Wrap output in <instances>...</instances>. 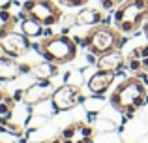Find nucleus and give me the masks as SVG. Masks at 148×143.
I'll use <instances>...</instances> for the list:
<instances>
[{
  "label": "nucleus",
  "mask_w": 148,
  "mask_h": 143,
  "mask_svg": "<svg viewBox=\"0 0 148 143\" xmlns=\"http://www.w3.org/2000/svg\"><path fill=\"white\" fill-rule=\"evenodd\" d=\"M126 41L127 38L122 36V32L116 26H109V25H103V23L92 26L84 36L86 49L96 57H101L109 51H114V49H122V45Z\"/></svg>",
  "instance_id": "nucleus-2"
},
{
  "label": "nucleus",
  "mask_w": 148,
  "mask_h": 143,
  "mask_svg": "<svg viewBox=\"0 0 148 143\" xmlns=\"http://www.w3.org/2000/svg\"><path fill=\"white\" fill-rule=\"evenodd\" d=\"M23 32H25L28 38L41 36V32H43V25H40L38 21H34V19H30V17H25V21H23Z\"/></svg>",
  "instance_id": "nucleus-18"
},
{
  "label": "nucleus",
  "mask_w": 148,
  "mask_h": 143,
  "mask_svg": "<svg viewBox=\"0 0 148 143\" xmlns=\"http://www.w3.org/2000/svg\"><path fill=\"white\" fill-rule=\"evenodd\" d=\"M114 77H116V73H112V72L98 70L94 75L90 77V79L86 81V87H88V90H90L92 94L101 96V94H105V92L111 88V85H112V81H114Z\"/></svg>",
  "instance_id": "nucleus-12"
},
{
  "label": "nucleus",
  "mask_w": 148,
  "mask_h": 143,
  "mask_svg": "<svg viewBox=\"0 0 148 143\" xmlns=\"http://www.w3.org/2000/svg\"><path fill=\"white\" fill-rule=\"evenodd\" d=\"M109 102H111V106L118 113L126 115V117H131V115H135L148 102L146 85L141 81L139 75L126 77L112 90V94L109 96Z\"/></svg>",
  "instance_id": "nucleus-1"
},
{
  "label": "nucleus",
  "mask_w": 148,
  "mask_h": 143,
  "mask_svg": "<svg viewBox=\"0 0 148 143\" xmlns=\"http://www.w3.org/2000/svg\"><path fill=\"white\" fill-rule=\"evenodd\" d=\"M23 73H30V66L19 64L13 57H0V81H13Z\"/></svg>",
  "instance_id": "nucleus-11"
},
{
  "label": "nucleus",
  "mask_w": 148,
  "mask_h": 143,
  "mask_svg": "<svg viewBox=\"0 0 148 143\" xmlns=\"http://www.w3.org/2000/svg\"><path fill=\"white\" fill-rule=\"evenodd\" d=\"M0 126H4V128H6V130H10V132L11 134H15V136H17V137H21L23 136V128H21V126H19V124H11V122H0Z\"/></svg>",
  "instance_id": "nucleus-19"
},
{
  "label": "nucleus",
  "mask_w": 148,
  "mask_h": 143,
  "mask_svg": "<svg viewBox=\"0 0 148 143\" xmlns=\"http://www.w3.org/2000/svg\"><path fill=\"white\" fill-rule=\"evenodd\" d=\"M148 21V0H126L114 11V25L122 34H135Z\"/></svg>",
  "instance_id": "nucleus-4"
},
{
  "label": "nucleus",
  "mask_w": 148,
  "mask_h": 143,
  "mask_svg": "<svg viewBox=\"0 0 148 143\" xmlns=\"http://www.w3.org/2000/svg\"><path fill=\"white\" fill-rule=\"evenodd\" d=\"M53 92H54V85H53L51 79L36 81L34 85H30V87L25 90V104L26 106H36V104L51 98Z\"/></svg>",
  "instance_id": "nucleus-9"
},
{
  "label": "nucleus",
  "mask_w": 148,
  "mask_h": 143,
  "mask_svg": "<svg viewBox=\"0 0 148 143\" xmlns=\"http://www.w3.org/2000/svg\"><path fill=\"white\" fill-rule=\"evenodd\" d=\"M15 102H17L15 96L10 94V92H6V96L0 100V122H6L11 119L13 109H15Z\"/></svg>",
  "instance_id": "nucleus-17"
},
{
  "label": "nucleus",
  "mask_w": 148,
  "mask_h": 143,
  "mask_svg": "<svg viewBox=\"0 0 148 143\" xmlns=\"http://www.w3.org/2000/svg\"><path fill=\"white\" fill-rule=\"evenodd\" d=\"M38 51L43 57L45 60L53 64H68L71 60L77 59V53H79V47H77L75 40H71L69 36H64V34H51V36L43 38L38 45Z\"/></svg>",
  "instance_id": "nucleus-3"
},
{
  "label": "nucleus",
  "mask_w": 148,
  "mask_h": 143,
  "mask_svg": "<svg viewBox=\"0 0 148 143\" xmlns=\"http://www.w3.org/2000/svg\"><path fill=\"white\" fill-rule=\"evenodd\" d=\"M0 57H6V51H4V47H2V44H0Z\"/></svg>",
  "instance_id": "nucleus-23"
},
{
  "label": "nucleus",
  "mask_w": 148,
  "mask_h": 143,
  "mask_svg": "<svg viewBox=\"0 0 148 143\" xmlns=\"http://www.w3.org/2000/svg\"><path fill=\"white\" fill-rule=\"evenodd\" d=\"M56 73H58V68L54 66L53 62H49V60H45V62H41V64H36V66H30V75L36 77L38 81L51 79V77H54Z\"/></svg>",
  "instance_id": "nucleus-15"
},
{
  "label": "nucleus",
  "mask_w": 148,
  "mask_h": 143,
  "mask_svg": "<svg viewBox=\"0 0 148 143\" xmlns=\"http://www.w3.org/2000/svg\"><path fill=\"white\" fill-rule=\"evenodd\" d=\"M99 2H101V8H103V10H112V8L124 4L126 0H99Z\"/></svg>",
  "instance_id": "nucleus-21"
},
{
  "label": "nucleus",
  "mask_w": 148,
  "mask_h": 143,
  "mask_svg": "<svg viewBox=\"0 0 148 143\" xmlns=\"http://www.w3.org/2000/svg\"><path fill=\"white\" fill-rule=\"evenodd\" d=\"M23 19L30 17L43 26H54L62 19V10L54 0H25L21 11Z\"/></svg>",
  "instance_id": "nucleus-5"
},
{
  "label": "nucleus",
  "mask_w": 148,
  "mask_h": 143,
  "mask_svg": "<svg viewBox=\"0 0 148 143\" xmlns=\"http://www.w3.org/2000/svg\"><path fill=\"white\" fill-rule=\"evenodd\" d=\"M17 23H19L17 15H13L10 10H2V8H0V38L8 36L10 32H13Z\"/></svg>",
  "instance_id": "nucleus-16"
},
{
  "label": "nucleus",
  "mask_w": 148,
  "mask_h": 143,
  "mask_svg": "<svg viewBox=\"0 0 148 143\" xmlns=\"http://www.w3.org/2000/svg\"><path fill=\"white\" fill-rule=\"evenodd\" d=\"M124 66H126V57L120 53V49L105 53V55H101L99 60H98V70H103V72L118 73Z\"/></svg>",
  "instance_id": "nucleus-13"
},
{
  "label": "nucleus",
  "mask_w": 148,
  "mask_h": 143,
  "mask_svg": "<svg viewBox=\"0 0 148 143\" xmlns=\"http://www.w3.org/2000/svg\"><path fill=\"white\" fill-rule=\"evenodd\" d=\"M145 32H146V40H148V21H146V26H145Z\"/></svg>",
  "instance_id": "nucleus-24"
},
{
  "label": "nucleus",
  "mask_w": 148,
  "mask_h": 143,
  "mask_svg": "<svg viewBox=\"0 0 148 143\" xmlns=\"http://www.w3.org/2000/svg\"><path fill=\"white\" fill-rule=\"evenodd\" d=\"M13 6V0H0V8L2 10H10Z\"/></svg>",
  "instance_id": "nucleus-22"
},
{
  "label": "nucleus",
  "mask_w": 148,
  "mask_h": 143,
  "mask_svg": "<svg viewBox=\"0 0 148 143\" xmlns=\"http://www.w3.org/2000/svg\"><path fill=\"white\" fill-rule=\"evenodd\" d=\"M126 66L139 77L148 73V45H137L131 49L126 57Z\"/></svg>",
  "instance_id": "nucleus-10"
},
{
  "label": "nucleus",
  "mask_w": 148,
  "mask_h": 143,
  "mask_svg": "<svg viewBox=\"0 0 148 143\" xmlns=\"http://www.w3.org/2000/svg\"><path fill=\"white\" fill-rule=\"evenodd\" d=\"M51 102H53L54 111H58V113L60 111H69L84 102V94L77 85H62V87L54 88Z\"/></svg>",
  "instance_id": "nucleus-7"
},
{
  "label": "nucleus",
  "mask_w": 148,
  "mask_h": 143,
  "mask_svg": "<svg viewBox=\"0 0 148 143\" xmlns=\"http://www.w3.org/2000/svg\"><path fill=\"white\" fill-rule=\"evenodd\" d=\"M0 143H4V141H0Z\"/></svg>",
  "instance_id": "nucleus-25"
},
{
  "label": "nucleus",
  "mask_w": 148,
  "mask_h": 143,
  "mask_svg": "<svg viewBox=\"0 0 148 143\" xmlns=\"http://www.w3.org/2000/svg\"><path fill=\"white\" fill-rule=\"evenodd\" d=\"M94 126H90L84 121H73L58 134L56 140L49 143H94Z\"/></svg>",
  "instance_id": "nucleus-6"
},
{
  "label": "nucleus",
  "mask_w": 148,
  "mask_h": 143,
  "mask_svg": "<svg viewBox=\"0 0 148 143\" xmlns=\"http://www.w3.org/2000/svg\"><path fill=\"white\" fill-rule=\"evenodd\" d=\"M101 21H103V13H101V10H96V8H84V10L75 17L77 25H92V26H96V25H99Z\"/></svg>",
  "instance_id": "nucleus-14"
},
{
  "label": "nucleus",
  "mask_w": 148,
  "mask_h": 143,
  "mask_svg": "<svg viewBox=\"0 0 148 143\" xmlns=\"http://www.w3.org/2000/svg\"><path fill=\"white\" fill-rule=\"evenodd\" d=\"M62 6H69V8H81V6H86L90 0H58Z\"/></svg>",
  "instance_id": "nucleus-20"
},
{
  "label": "nucleus",
  "mask_w": 148,
  "mask_h": 143,
  "mask_svg": "<svg viewBox=\"0 0 148 143\" xmlns=\"http://www.w3.org/2000/svg\"><path fill=\"white\" fill-rule=\"evenodd\" d=\"M0 44H2L4 51H6L8 57H13V59H21L25 57L26 53L30 51V38L26 36L25 32L19 34V32H10L8 36L0 38Z\"/></svg>",
  "instance_id": "nucleus-8"
}]
</instances>
